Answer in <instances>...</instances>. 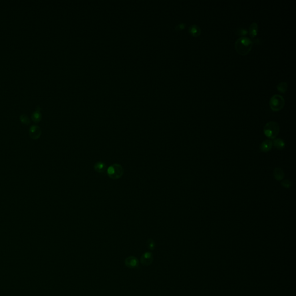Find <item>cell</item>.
Segmentation results:
<instances>
[{
  "instance_id": "1",
  "label": "cell",
  "mask_w": 296,
  "mask_h": 296,
  "mask_svg": "<svg viewBox=\"0 0 296 296\" xmlns=\"http://www.w3.org/2000/svg\"><path fill=\"white\" fill-rule=\"evenodd\" d=\"M253 46V41L251 39L246 37H241L236 39L235 47L236 52L241 55L244 56L249 53Z\"/></svg>"
},
{
  "instance_id": "2",
  "label": "cell",
  "mask_w": 296,
  "mask_h": 296,
  "mask_svg": "<svg viewBox=\"0 0 296 296\" xmlns=\"http://www.w3.org/2000/svg\"><path fill=\"white\" fill-rule=\"evenodd\" d=\"M263 131L266 137L270 139H275L280 131L279 125L276 122L270 121L265 125Z\"/></svg>"
},
{
  "instance_id": "3",
  "label": "cell",
  "mask_w": 296,
  "mask_h": 296,
  "mask_svg": "<svg viewBox=\"0 0 296 296\" xmlns=\"http://www.w3.org/2000/svg\"><path fill=\"white\" fill-rule=\"evenodd\" d=\"M107 172L110 178L116 180L120 179L123 175L124 170L119 164H114L108 168Z\"/></svg>"
},
{
  "instance_id": "4",
  "label": "cell",
  "mask_w": 296,
  "mask_h": 296,
  "mask_svg": "<svg viewBox=\"0 0 296 296\" xmlns=\"http://www.w3.org/2000/svg\"><path fill=\"white\" fill-rule=\"evenodd\" d=\"M285 104V99L282 95H275L271 98L270 106L271 109L274 112L279 111L283 108Z\"/></svg>"
},
{
  "instance_id": "5",
  "label": "cell",
  "mask_w": 296,
  "mask_h": 296,
  "mask_svg": "<svg viewBox=\"0 0 296 296\" xmlns=\"http://www.w3.org/2000/svg\"><path fill=\"white\" fill-rule=\"evenodd\" d=\"M29 133L31 138L33 139H38L42 134V130L38 126L33 125L29 129Z\"/></svg>"
},
{
  "instance_id": "6",
  "label": "cell",
  "mask_w": 296,
  "mask_h": 296,
  "mask_svg": "<svg viewBox=\"0 0 296 296\" xmlns=\"http://www.w3.org/2000/svg\"><path fill=\"white\" fill-rule=\"evenodd\" d=\"M141 263L144 266H149L153 261V253L150 252H146L144 253L141 257Z\"/></svg>"
},
{
  "instance_id": "7",
  "label": "cell",
  "mask_w": 296,
  "mask_h": 296,
  "mask_svg": "<svg viewBox=\"0 0 296 296\" xmlns=\"http://www.w3.org/2000/svg\"><path fill=\"white\" fill-rule=\"evenodd\" d=\"M125 264L129 268H136L139 266V262L137 258L131 256L125 259Z\"/></svg>"
},
{
  "instance_id": "8",
  "label": "cell",
  "mask_w": 296,
  "mask_h": 296,
  "mask_svg": "<svg viewBox=\"0 0 296 296\" xmlns=\"http://www.w3.org/2000/svg\"><path fill=\"white\" fill-rule=\"evenodd\" d=\"M41 107L38 105L37 106L35 111L31 115V119L34 122V123H39L41 120H42V113L41 112Z\"/></svg>"
},
{
  "instance_id": "9",
  "label": "cell",
  "mask_w": 296,
  "mask_h": 296,
  "mask_svg": "<svg viewBox=\"0 0 296 296\" xmlns=\"http://www.w3.org/2000/svg\"><path fill=\"white\" fill-rule=\"evenodd\" d=\"M273 147V142L270 139L263 142L260 145V150L262 152L267 153L270 152Z\"/></svg>"
},
{
  "instance_id": "10",
  "label": "cell",
  "mask_w": 296,
  "mask_h": 296,
  "mask_svg": "<svg viewBox=\"0 0 296 296\" xmlns=\"http://www.w3.org/2000/svg\"><path fill=\"white\" fill-rule=\"evenodd\" d=\"M258 25L256 22L252 23L249 26V35L252 38H254L257 35L258 33Z\"/></svg>"
},
{
  "instance_id": "11",
  "label": "cell",
  "mask_w": 296,
  "mask_h": 296,
  "mask_svg": "<svg viewBox=\"0 0 296 296\" xmlns=\"http://www.w3.org/2000/svg\"><path fill=\"white\" fill-rule=\"evenodd\" d=\"M94 168H95V171L99 173H101V174L104 173L107 170L106 164L104 163L101 162V161H99V162L95 163V166H94Z\"/></svg>"
},
{
  "instance_id": "12",
  "label": "cell",
  "mask_w": 296,
  "mask_h": 296,
  "mask_svg": "<svg viewBox=\"0 0 296 296\" xmlns=\"http://www.w3.org/2000/svg\"><path fill=\"white\" fill-rule=\"evenodd\" d=\"M189 32L193 37H198L201 34V29L197 25L193 24L189 27Z\"/></svg>"
},
{
  "instance_id": "13",
  "label": "cell",
  "mask_w": 296,
  "mask_h": 296,
  "mask_svg": "<svg viewBox=\"0 0 296 296\" xmlns=\"http://www.w3.org/2000/svg\"><path fill=\"white\" fill-rule=\"evenodd\" d=\"M273 174L275 179L278 181L282 180L284 178V172L281 168H275Z\"/></svg>"
},
{
  "instance_id": "14",
  "label": "cell",
  "mask_w": 296,
  "mask_h": 296,
  "mask_svg": "<svg viewBox=\"0 0 296 296\" xmlns=\"http://www.w3.org/2000/svg\"><path fill=\"white\" fill-rule=\"evenodd\" d=\"M273 142V145L279 150H282L285 146V143L282 139L276 138L274 139Z\"/></svg>"
},
{
  "instance_id": "15",
  "label": "cell",
  "mask_w": 296,
  "mask_h": 296,
  "mask_svg": "<svg viewBox=\"0 0 296 296\" xmlns=\"http://www.w3.org/2000/svg\"><path fill=\"white\" fill-rule=\"evenodd\" d=\"M277 89L279 91V92L282 93H285L287 91L288 89V83L286 82H282L279 83V84L276 86Z\"/></svg>"
},
{
  "instance_id": "16",
  "label": "cell",
  "mask_w": 296,
  "mask_h": 296,
  "mask_svg": "<svg viewBox=\"0 0 296 296\" xmlns=\"http://www.w3.org/2000/svg\"><path fill=\"white\" fill-rule=\"evenodd\" d=\"M19 119H20V121L24 125H29L31 123L29 117L27 116L26 114L20 115V116L19 117Z\"/></svg>"
},
{
  "instance_id": "17",
  "label": "cell",
  "mask_w": 296,
  "mask_h": 296,
  "mask_svg": "<svg viewBox=\"0 0 296 296\" xmlns=\"http://www.w3.org/2000/svg\"><path fill=\"white\" fill-rule=\"evenodd\" d=\"M146 244L147 247H148V248L149 249V250H153L155 249V241L153 240L152 238H149V239H148V240H147Z\"/></svg>"
},
{
  "instance_id": "18",
  "label": "cell",
  "mask_w": 296,
  "mask_h": 296,
  "mask_svg": "<svg viewBox=\"0 0 296 296\" xmlns=\"http://www.w3.org/2000/svg\"><path fill=\"white\" fill-rule=\"evenodd\" d=\"M248 33V30L245 29L244 28H243V27L238 28L236 31V34L239 35V36H242V37H244V35L247 34Z\"/></svg>"
},
{
  "instance_id": "19",
  "label": "cell",
  "mask_w": 296,
  "mask_h": 296,
  "mask_svg": "<svg viewBox=\"0 0 296 296\" xmlns=\"http://www.w3.org/2000/svg\"><path fill=\"white\" fill-rule=\"evenodd\" d=\"M281 185L285 188H290L292 186V183L291 181L288 179L283 180L281 182Z\"/></svg>"
},
{
  "instance_id": "20",
  "label": "cell",
  "mask_w": 296,
  "mask_h": 296,
  "mask_svg": "<svg viewBox=\"0 0 296 296\" xmlns=\"http://www.w3.org/2000/svg\"><path fill=\"white\" fill-rule=\"evenodd\" d=\"M185 27H186V24H185V23H179V24H177V25L175 26V29L176 30H183V29H184L185 28Z\"/></svg>"
}]
</instances>
